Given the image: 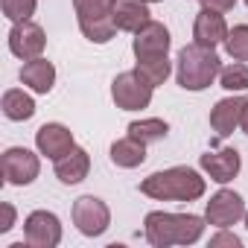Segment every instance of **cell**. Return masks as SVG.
Wrapping results in <instances>:
<instances>
[{
	"label": "cell",
	"instance_id": "obj_1",
	"mask_svg": "<svg viewBox=\"0 0 248 248\" xmlns=\"http://www.w3.org/2000/svg\"><path fill=\"white\" fill-rule=\"evenodd\" d=\"M202 216L193 213H164V210H152L143 219V231L149 245L155 248H170V245H193L199 242L202 231H204Z\"/></svg>",
	"mask_w": 248,
	"mask_h": 248
},
{
	"label": "cell",
	"instance_id": "obj_2",
	"mask_svg": "<svg viewBox=\"0 0 248 248\" xmlns=\"http://www.w3.org/2000/svg\"><path fill=\"white\" fill-rule=\"evenodd\" d=\"M140 193L158 202H196L204 196V178L193 167H170L143 178Z\"/></svg>",
	"mask_w": 248,
	"mask_h": 248
},
{
	"label": "cell",
	"instance_id": "obj_3",
	"mask_svg": "<svg viewBox=\"0 0 248 248\" xmlns=\"http://www.w3.org/2000/svg\"><path fill=\"white\" fill-rule=\"evenodd\" d=\"M219 73H222V62L216 50L202 47V44H187L178 50L175 79L184 91H204L219 79Z\"/></svg>",
	"mask_w": 248,
	"mask_h": 248
},
{
	"label": "cell",
	"instance_id": "obj_4",
	"mask_svg": "<svg viewBox=\"0 0 248 248\" xmlns=\"http://www.w3.org/2000/svg\"><path fill=\"white\" fill-rule=\"evenodd\" d=\"M79 30L93 44H108L117 32L114 24V0H73Z\"/></svg>",
	"mask_w": 248,
	"mask_h": 248
},
{
	"label": "cell",
	"instance_id": "obj_5",
	"mask_svg": "<svg viewBox=\"0 0 248 248\" xmlns=\"http://www.w3.org/2000/svg\"><path fill=\"white\" fill-rule=\"evenodd\" d=\"M152 85L138 73V70H126L120 73L114 82H111V96L117 102V108L123 111H140L152 102Z\"/></svg>",
	"mask_w": 248,
	"mask_h": 248
},
{
	"label": "cell",
	"instance_id": "obj_6",
	"mask_svg": "<svg viewBox=\"0 0 248 248\" xmlns=\"http://www.w3.org/2000/svg\"><path fill=\"white\" fill-rule=\"evenodd\" d=\"M0 172H3L6 184H15V187H27L38 178L41 172V161L35 152L24 149V146H12L3 152L0 158Z\"/></svg>",
	"mask_w": 248,
	"mask_h": 248
},
{
	"label": "cell",
	"instance_id": "obj_7",
	"mask_svg": "<svg viewBox=\"0 0 248 248\" xmlns=\"http://www.w3.org/2000/svg\"><path fill=\"white\" fill-rule=\"evenodd\" d=\"M73 225L85 236H102L111 225V210L96 196H82L73 202Z\"/></svg>",
	"mask_w": 248,
	"mask_h": 248
},
{
	"label": "cell",
	"instance_id": "obj_8",
	"mask_svg": "<svg viewBox=\"0 0 248 248\" xmlns=\"http://www.w3.org/2000/svg\"><path fill=\"white\" fill-rule=\"evenodd\" d=\"M24 239L30 248H56L62 242V222L50 210H32L24 222Z\"/></svg>",
	"mask_w": 248,
	"mask_h": 248
},
{
	"label": "cell",
	"instance_id": "obj_9",
	"mask_svg": "<svg viewBox=\"0 0 248 248\" xmlns=\"http://www.w3.org/2000/svg\"><path fill=\"white\" fill-rule=\"evenodd\" d=\"M204 219H207V225H216V228L236 225L239 219H245V202H242V196L233 193V190H219L216 196H210V202L204 207Z\"/></svg>",
	"mask_w": 248,
	"mask_h": 248
},
{
	"label": "cell",
	"instance_id": "obj_10",
	"mask_svg": "<svg viewBox=\"0 0 248 248\" xmlns=\"http://www.w3.org/2000/svg\"><path fill=\"white\" fill-rule=\"evenodd\" d=\"M44 44H47L44 30H41L35 21H18V24L9 30V50H12L18 59H24V62L38 59V56L44 53Z\"/></svg>",
	"mask_w": 248,
	"mask_h": 248
},
{
	"label": "cell",
	"instance_id": "obj_11",
	"mask_svg": "<svg viewBox=\"0 0 248 248\" xmlns=\"http://www.w3.org/2000/svg\"><path fill=\"white\" fill-rule=\"evenodd\" d=\"M132 50H135V59H158V56H167L170 53V30L158 21H149L143 24L138 32H135V41H132Z\"/></svg>",
	"mask_w": 248,
	"mask_h": 248
},
{
	"label": "cell",
	"instance_id": "obj_12",
	"mask_svg": "<svg viewBox=\"0 0 248 248\" xmlns=\"http://www.w3.org/2000/svg\"><path fill=\"white\" fill-rule=\"evenodd\" d=\"M228 32H231V30H228L222 12H216V9H210V6H202V12L196 15V24H193V38H196V44L216 50L219 44H225Z\"/></svg>",
	"mask_w": 248,
	"mask_h": 248
},
{
	"label": "cell",
	"instance_id": "obj_13",
	"mask_svg": "<svg viewBox=\"0 0 248 248\" xmlns=\"http://www.w3.org/2000/svg\"><path fill=\"white\" fill-rule=\"evenodd\" d=\"M35 146L41 155L59 161L62 155H67L76 143H73V132L67 126H62V123H44V126L35 132Z\"/></svg>",
	"mask_w": 248,
	"mask_h": 248
},
{
	"label": "cell",
	"instance_id": "obj_14",
	"mask_svg": "<svg viewBox=\"0 0 248 248\" xmlns=\"http://www.w3.org/2000/svg\"><path fill=\"white\" fill-rule=\"evenodd\" d=\"M248 99L245 96H228V99H219L210 111V129L216 132V138H228L233 135V129L242 123V111H245Z\"/></svg>",
	"mask_w": 248,
	"mask_h": 248
},
{
	"label": "cell",
	"instance_id": "obj_15",
	"mask_svg": "<svg viewBox=\"0 0 248 248\" xmlns=\"http://www.w3.org/2000/svg\"><path fill=\"white\" fill-rule=\"evenodd\" d=\"M202 170L210 175V181L216 184H228L239 175V167H242V158L236 149H219V152H207L202 155Z\"/></svg>",
	"mask_w": 248,
	"mask_h": 248
},
{
	"label": "cell",
	"instance_id": "obj_16",
	"mask_svg": "<svg viewBox=\"0 0 248 248\" xmlns=\"http://www.w3.org/2000/svg\"><path fill=\"white\" fill-rule=\"evenodd\" d=\"M149 3L146 0H114V24L123 32H138L149 24Z\"/></svg>",
	"mask_w": 248,
	"mask_h": 248
},
{
	"label": "cell",
	"instance_id": "obj_17",
	"mask_svg": "<svg viewBox=\"0 0 248 248\" xmlns=\"http://www.w3.org/2000/svg\"><path fill=\"white\" fill-rule=\"evenodd\" d=\"M88 170H91V155L82 146H73L67 155H62L56 161V178L62 184H79V181H85Z\"/></svg>",
	"mask_w": 248,
	"mask_h": 248
},
{
	"label": "cell",
	"instance_id": "obj_18",
	"mask_svg": "<svg viewBox=\"0 0 248 248\" xmlns=\"http://www.w3.org/2000/svg\"><path fill=\"white\" fill-rule=\"evenodd\" d=\"M21 82L27 88H32L35 93H50L53 91V82H56V67L53 62L47 59H30L24 67H21Z\"/></svg>",
	"mask_w": 248,
	"mask_h": 248
},
{
	"label": "cell",
	"instance_id": "obj_19",
	"mask_svg": "<svg viewBox=\"0 0 248 248\" xmlns=\"http://www.w3.org/2000/svg\"><path fill=\"white\" fill-rule=\"evenodd\" d=\"M111 161L123 170H135L146 161V143L135 140L132 135L129 138H123V140H114L111 143Z\"/></svg>",
	"mask_w": 248,
	"mask_h": 248
},
{
	"label": "cell",
	"instance_id": "obj_20",
	"mask_svg": "<svg viewBox=\"0 0 248 248\" xmlns=\"http://www.w3.org/2000/svg\"><path fill=\"white\" fill-rule=\"evenodd\" d=\"M3 114L9 117V120H15V123H24V120H30L32 114H35V102H32V96L30 93H24L21 88H9L6 93H3Z\"/></svg>",
	"mask_w": 248,
	"mask_h": 248
},
{
	"label": "cell",
	"instance_id": "obj_21",
	"mask_svg": "<svg viewBox=\"0 0 248 248\" xmlns=\"http://www.w3.org/2000/svg\"><path fill=\"white\" fill-rule=\"evenodd\" d=\"M167 132H170V126H167V120H158V117H149V120H138V123H129V135L135 138V140H140V143H158V140H164L167 138Z\"/></svg>",
	"mask_w": 248,
	"mask_h": 248
},
{
	"label": "cell",
	"instance_id": "obj_22",
	"mask_svg": "<svg viewBox=\"0 0 248 248\" xmlns=\"http://www.w3.org/2000/svg\"><path fill=\"white\" fill-rule=\"evenodd\" d=\"M135 70H138V73H140L152 88H158V85H164V82H167V76H170L172 64H170V59H167V56H158V59H140Z\"/></svg>",
	"mask_w": 248,
	"mask_h": 248
},
{
	"label": "cell",
	"instance_id": "obj_23",
	"mask_svg": "<svg viewBox=\"0 0 248 248\" xmlns=\"http://www.w3.org/2000/svg\"><path fill=\"white\" fill-rule=\"evenodd\" d=\"M219 82H222V88H225V91H233V93H242V91H248V64H242V62H233V64L222 67V73H219Z\"/></svg>",
	"mask_w": 248,
	"mask_h": 248
},
{
	"label": "cell",
	"instance_id": "obj_24",
	"mask_svg": "<svg viewBox=\"0 0 248 248\" xmlns=\"http://www.w3.org/2000/svg\"><path fill=\"white\" fill-rule=\"evenodd\" d=\"M225 50H228L231 59H236V62H248V24H239V27H233V30L228 32V38H225Z\"/></svg>",
	"mask_w": 248,
	"mask_h": 248
},
{
	"label": "cell",
	"instance_id": "obj_25",
	"mask_svg": "<svg viewBox=\"0 0 248 248\" xmlns=\"http://www.w3.org/2000/svg\"><path fill=\"white\" fill-rule=\"evenodd\" d=\"M35 6H38V0H3V15L9 21H30L35 15Z\"/></svg>",
	"mask_w": 248,
	"mask_h": 248
},
{
	"label": "cell",
	"instance_id": "obj_26",
	"mask_svg": "<svg viewBox=\"0 0 248 248\" xmlns=\"http://www.w3.org/2000/svg\"><path fill=\"white\" fill-rule=\"evenodd\" d=\"M242 239L236 233H228V228H219V233L210 239V248H239Z\"/></svg>",
	"mask_w": 248,
	"mask_h": 248
},
{
	"label": "cell",
	"instance_id": "obj_27",
	"mask_svg": "<svg viewBox=\"0 0 248 248\" xmlns=\"http://www.w3.org/2000/svg\"><path fill=\"white\" fill-rule=\"evenodd\" d=\"M0 210H3V222H0V231H9L12 225H15V207L12 204H3V207H0Z\"/></svg>",
	"mask_w": 248,
	"mask_h": 248
},
{
	"label": "cell",
	"instance_id": "obj_28",
	"mask_svg": "<svg viewBox=\"0 0 248 248\" xmlns=\"http://www.w3.org/2000/svg\"><path fill=\"white\" fill-rule=\"evenodd\" d=\"M202 3L210 6V9H216V12H228V9L236 6V0H202Z\"/></svg>",
	"mask_w": 248,
	"mask_h": 248
},
{
	"label": "cell",
	"instance_id": "obj_29",
	"mask_svg": "<svg viewBox=\"0 0 248 248\" xmlns=\"http://www.w3.org/2000/svg\"><path fill=\"white\" fill-rule=\"evenodd\" d=\"M239 126H242V132L248 135V105H245V111H242V123H239Z\"/></svg>",
	"mask_w": 248,
	"mask_h": 248
},
{
	"label": "cell",
	"instance_id": "obj_30",
	"mask_svg": "<svg viewBox=\"0 0 248 248\" xmlns=\"http://www.w3.org/2000/svg\"><path fill=\"white\" fill-rule=\"evenodd\" d=\"M146 3H164V0H146Z\"/></svg>",
	"mask_w": 248,
	"mask_h": 248
},
{
	"label": "cell",
	"instance_id": "obj_31",
	"mask_svg": "<svg viewBox=\"0 0 248 248\" xmlns=\"http://www.w3.org/2000/svg\"><path fill=\"white\" fill-rule=\"evenodd\" d=\"M245 228H248V210H245Z\"/></svg>",
	"mask_w": 248,
	"mask_h": 248
},
{
	"label": "cell",
	"instance_id": "obj_32",
	"mask_svg": "<svg viewBox=\"0 0 248 248\" xmlns=\"http://www.w3.org/2000/svg\"><path fill=\"white\" fill-rule=\"evenodd\" d=\"M245 6H248V0H245Z\"/></svg>",
	"mask_w": 248,
	"mask_h": 248
}]
</instances>
